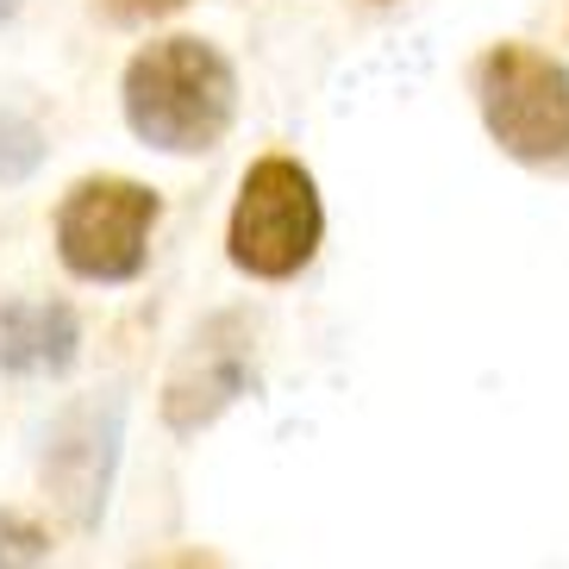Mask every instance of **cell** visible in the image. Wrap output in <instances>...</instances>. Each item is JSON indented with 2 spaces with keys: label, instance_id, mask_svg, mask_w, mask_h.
Instances as JSON below:
<instances>
[{
  "label": "cell",
  "instance_id": "9",
  "mask_svg": "<svg viewBox=\"0 0 569 569\" xmlns=\"http://www.w3.org/2000/svg\"><path fill=\"white\" fill-rule=\"evenodd\" d=\"M44 557H51V532H38L19 513H0V563H44Z\"/></svg>",
  "mask_w": 569,
  "mask_h": 569
},
{
  "label": "cell",
  "instance_id": "2",
  "mask_svg": "<svg viewBox=\"0 0 569 569\" xmlns=\"http://www.w3.org/2000/svg\"><path fill=\"white\" fill-rule=\"evenodd\" d=\"M319 232H326V207H319V188L295 157H263V163L244 169V188H238L232 207V263L257 282H288L295 269H307V257L319 251Z\"/></svg>",
  "mask_w": 569,
  "mask_h": 569
},
{
  "label": "cell",
  "instance_id": "5",
  "mask_svg": "<svg viewBox=\"0 0 569 569\" xmlns=\"http://www.w3.org/2000/svg\"><path fill=\"white\" fill-rule=\"evenodd\" d=\"M113 457H119V401H88L57 419L51 451H44V495L63 507L76 532L101 526Z\"/></svg>",
  "mask_w": 569,
  "mask_h": 569
},
{
  "label": "cell",
  "instance_id": "7",
  "mask_svg": "<svg viewBox=\"0 0 569 569\" xmlns=\"http://www.w3.org/2000/svg\"><path fill=\"white\" fill-rule=\"evenodd\" d=\"M76 345H82V326H76V313L63 301L0 307V369H13V376L51 369V376H63L76 363Z\"/></svg>",
  "mask_w": 569,
  "mask_h": 569
},
{
  "label": "cell",
  "instance_id": "6",
  "mask_svg": "<svg viewBox=\"0 0 569 569\" xmlns=\"http://www.w3.org/2000/svg\"><path fill=\"white\" fill-rule=\"evenodd\" d=\"M238 395H244V338H238V319H213L207 332H194V351L169 376L163 419L176 432H201Z\"/></svg>",
  "mask_w": 569,
  "mask_h": 569
},
{
  "label": "cell",
  "instance_id": "4",
  "mask_svg": "<svg viewBox=\"0 0 569 569\" xmlns=\"http://www.w3.org/2000/svg\"><path fill=\"white\" fill-rule=\"evenodd\" d=\"M157 226V194L144 182H76L57 207V257L82 282H132Z\"/></svg>",
  "mask_w": 569,
  "mask_h": 569
},
{
  "label": "cell",
  "instance_id": "10",
  "mask_svg": "<svg viewBox=\"0 0 569 569\" xmlns=\"http://www.w3.org/2000/svg\"><path fill=\"white\" fill-rule=\"evenodd\" d=\"M113 19H169V13H182L188 0H101Z\"/></svg>",
  "mask_w": 569,
  "mask_h": 569
},
{
  "label": "cell",
  "instance_id": "8",
  "mask_svg": "<svg viewBox=\"0 0 569 569\" xmlns=\"http://www.w3.org/2000/svg\"><path fill=\"white\" fill-rule=\"evenodd\" d=\"M44 163V132L26 113H0V182H26Z\"/></svg>",
  "mask_w": 569,
  "mask_h": 569
},
{
  "label": "cell",
  "instance_id": "3",
  "mask_svg": "<svg viewBox=\"0 0 569 569\" xmlns=\"http://www.w3.org/2000/svg\"><path fill=\"white\" fill-rule=\"evenodd\" d=\"M476 94L495 144L519 163H563L569 157V69L545 51L501 44L476 69Z\"/></svg>",
  "mask_w": 569,
  "mask_h": 569
},
{
  "label": "cell",
  "instance_id": "1",
  "mask_svg": "<svg viewBox=\"0 0 569 569\" xmlns=\"http://www.w3.org/2000/svg\"><path fill=\"white\" fill-rule=\"evenodd\" d=\"M238 107V76L207 38H163L126 69V119L132 132L169 157L213 151Z\"/></svg>",
  "mask_w": 569,
  "mask_h": 569
},
{
  "label": "cell",
  "instance_id": "11",
  "mask_svg": "<svg viewBox=\"0 0 569 569\" xmlns=\"http://www.w3.org/2000/svg\"><path fill=\"white\" fill-rule=\"evenodd\" d=\"M13 7H19V0H0V19H7V13H13Z\"/></svg>",
  "mask_w": 569,
  "mask_h": 569
}]
</instances>
